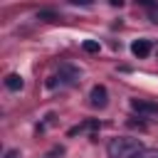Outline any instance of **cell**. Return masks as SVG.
Masks as SVG:
<instances>
[{
  "mask_svg": "<svg viewBox=\"0 0 158 158\" xmlns=\"http://www.w3.org/2000/svg\"><path fill=\"white\" fill-rule=\"evenodd\" d=\"M109 158H136L143 146L138 138H111L109 141Z\"/></svg>",
  "mask_w": 158,
  "mask_h": 158,
  "instance_id": "cell-1",
  "label": "cell"
},
{
  "mask_svg": "<svg viewBox=\"0 0 158 158\" xmlns=\"http://www.w3.org/2000/svg\"><path fill=\"white\" fill-rule=\"evenodd\" d=\"M77 81H79V72H77L74 67L64 64V67L59 69V74H54V77L47 79V86H49V89H54L57 84H59V86H72V84H77Z\"/></svg>",
  "mask_w": 158,
  "mask_h": 158,
  "instance_id": "cell-2",
  "label": "cell"
},
{
  "mask_svg": "<svg viewBox=\"0 0 158 158\" xmlns=\"http://www.w3.org/2000/svg\"><path fill=\"white\" fill-rule=\"evenodd\" d=\"M131 109L143 116H158V104L146 101V99H131Z\"/></svg>",
  "mask_w": 158,
  "mask_h": 158,
  "instance_id": "cell-3",
  "label": "cell"
},
{
  "mask_svg": "<svg viewBox=\"0 0 158 158\" xmlns=\"http://www.w3.org/2000/svg\"><path fill=\"white\" fill-rule=\"evenodd\" d=\"M89 99H91V106H94V109H104V106L109 104V94H106V86L96 84V86L91 89Z\"/></svg>",
  "mask_w": 158,
  "mask_h": 158,
  "instance_id": "cell-4",
  "label": "cell"
},
{
  "mask_svg": "<svg viewBox=\"0 0 158 158\" xmlns=\"http://www.w3.org/2000/svg\"><path fill=\"white\" fill-rule=\"evenodd\" d=\"M131 52H133V57L143 59V57L151 54V42H148V40H136V42L131 44Z\"/></svg>",
  "mask_w": 158,
  "mask_h": 158,
  "instance_id": "cell-5",
  "label": "cell"
},
{
  "mask_svg": "<svg viewBox=\"0 0 158 158\" xmlns=\"http://www.w3.org/2000/svg\"><path fill=\"white\" fill-rule=\"evenodd\" d=\"M5 86H7L10 91H20V89H22V77H20V74H7V77H5Z\"/></svg>",
  "mask_w": 158,
  "mask_h": 158,
  "instance_id": "cell-6",
  "label": "cell"
},
{
  "mask_svg": "<svg viewBox=\"0 0 158 158\" xmlns=\"http://www.w3.org/2000/svg\"><path fill=\"white\" fill-rule=\"evenodd\" d=\"M81 47H84V52H89V54H96V52H99V42H94V40H86Z\"/></svg>",
  "mask_w": 158,
  "mask_h": 158,
  "instance_id": "cell-7",
  "label": "cell"
},
{
  "mask_svg": "<svg viewBox=\"0 0 158 158\" xmlns=\"http://www.w3.org/2000/svg\"><path fill=\"white\" fill-rule=\"evenodd\" d=\"M148 15H151V20H153V22H158V2H156L153 7H148Z\"/></svg>",
  "mask_w": 158,
  "mask_h": 158,
  "instance_id": "cell-8",
  "label": "cell"
},
{
  "mask_svg": "<svg viewBox=\"0 0 158 158\" xmlns=\"http://www.w3.org/2000/svg\"><path fill=\"white\" fill-rule=\"evenodd\" d=\"M138 158H158V151H141Z\"/></svg>",
  "mask_w": 158,
  "mask_h": 158,
  "instance_id": "cell-9",
  "label": "cell"
},
{
  "mask_svg": "<svg viewBox=\"0 0 158 158\" xmlns=\"http://www.w3.org/2000/svg\"><path fill=\"white\" fill-rule=\"evenodd\" d=\"M2 158H20V151L10 148V151H5V156H2Z\"/></svg>",
  "mask_w": 158,
  "mask_h": 158,
  "instance_id": "cell-10",
  "label": "cell"
},
{
  "mask_svg": "<svg viewBox=\"0 0 158 158\" xmlns=\"http://www.w3.org/2000/svg\"><path fill=\"white\" fill-rule=\"evenodd\" d=\"M138 2H141V5H146V7H153V5H156V0H138Z\"/></svg>",
  "mask_w": 158,
  "mask_h": 158,
  "instance_id": "cell-11",
  "label": "cell"
},
{
  "mask_svg": "<svg viewBox=\"0 0 158 158\" xmlns=\"http://www.w3.org/2000/svg\"><path fill=\"white\" fill-rule=\"evenodd\" d=\"M74 5H91V0H72Z\"/></svg>",
  "mask_w": 158,
  "mask_h": 158,
  "instance_id": "cell-12",
  "label": "cell"
},
{
  "mask_svg": "<svg viewBox=\"0 0 158 158\" xmlns=\"http://www.w3.org/2000/svg\"><path fill=\"white\" fill-rule=\"evenodd\" d=\"M109 2H111L114 7H116V5H121V0H109Z\"/></svg>",
  "mask_w": 158,
  "mask_h": 158,
  "instance_id": "cell-13",
  "label": "cell"
},
{
  "mask_svg": "<svg viewBox=\"0 0 158 158\" xmlns=\"http://www.w3.org/2000/svg\"><path fill=\"white\" fill-rule=\"evenodd\" d=\"M136 158H138V156H136Z\"/></svg>",
  "mask_w": 158,
  "mask_h": 158,
  "instance_id": "cell-14",
  "label": "cell"
}]
</instances>
